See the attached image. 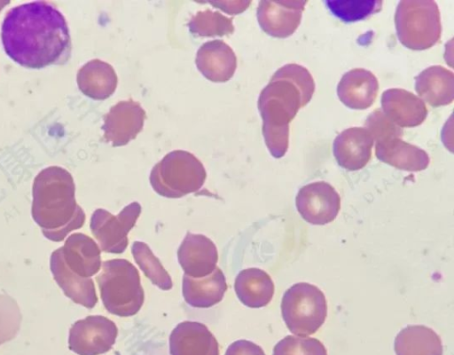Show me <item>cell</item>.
I'll return each instance as SVG.
<instances>
[{
	"instance_id": "obj_18",
	"label": "cell",
	"mask_w": 454,
	"mask_h": 355,
	"mask_svg": "<svg viewBox=\"0 0 454 355\" xmlns=\"http://www.w3.org/2000/svg\"><path fill=\"white\" fill-rule=\"evenodd\" d=\"M379 88L378 79L371 71L357 67L342 75L337 94L348 107L363 110L374 103Z\"/></svg>"
},
{
	"instance_id": "obj_35",
	"label": "cell",
	"mask_w": 454,
	"mask_h": 355,
	"mask_svg": "<svg viewBox=\"0 0 454 355\" xmlns=\"http://www.w3.org/2000/svg\"><path fill=\"white\" fill-rule=\"evenodd\" d=\"M8 4H10V1H0V11Z\"/></svg>"
},
{
	"instance_id": "obj_12",
	"label": "cell",
	"mask_w": 454,
	"mask_h": 355,
	"mask_svg": "<svg viewBox=\"0 0 454 355\" xmlns=\"http://www.w3.org/2000/svg\"><path fill=\"white\" fill-rule=\"evenodd\" d=\"M306 1H260L257 20L268 35L278 38L292 36L298 28Z\"/></svg>"
},
{
	"instance_id": "obj_16",
	"label": "cell",
	"mask_w": 454,
	"mask_h": 355,
	"mask_svg": "<svg viewBox=\"0 0 454 355\" xmlns=\"http://www.w3.org/2000/svg\"><path fill=\"white\" fill-rule=\"evenodd\" d=\"M199 71L209 81H229L237 68V57L233 50L223 40H212L203 43L195 59Z\"/></svg>"
},
{
	"instance_id": "obj_32",
	"label": "cell",
	"mask_w": 454,
	"mask_h": 355,
	"mask_svg": "<svg viewBox=\"0 0 454 355\" xmlns=\"http://www.w3.org/2000/svg\"><path fill=\"white\" fill-rule=\"evenodd\" d=\"M21 314L16 301L0 295V343L12 338L20 328Z\"/></svg>"
},
{
	"instance_id": "obj_15",
	"label": "cell",
	"mask_w": 454,
	"mask_h": 355,
	"mask_svg": "<svg viewBox=\"0 0 454 355\" xmlns=\"http://www.w3.org/2000/svg\"><path fill=\"white\" fill-rule=\"evenodd\" d=\"M171 355H219L218 342L202 323L183 321L169 336Z\"/></svg>"
},
{
	"instance_id": "obj_7",
	"label": "cell",
	"mask_w": 454,
	"mask_h": 355,
	"mask_svg": "<svg viewBox=\"0 0 454 355\" xmlns=\"http://www.w3.org/2000/svg\"><path fill=\"white\" fill-rule=\"evenodd\" d=\"M281 312L291 333L301 336L312 335L325 320V296L314 285L307 282L296 283L285 292Z\"/></svg>"
},
{
	"instance_id": "obj_5",
	"label": "cell",
	"mask_w": 454,
	"mask_h": 355,
	"mask_svg": "<svg viewBox=\"0 0 454 355\" xmlns=\"http://www.w3.org/2000/svg\"><path fill=\"white\" fill-rule=\"evenodd\" d=\"M206 178V170L194 154L184 150H175L153 166L150 184L163 197L181 198L198 192Z\"/></svg>"
},
{
	"instance_id": "obj_28",
	"label": "cell",
	"mask_w": 454,
	"mask_h": 355,
	"mask_svg": "<svg viewBox=\"0 0 454 355\" xmlns=\"http://www.w3.org/2000/svg\"><path fill=\"white\" fill-rule=\"evenodd\" d=\"M233 19L209 9L199 11L189 20L191 33L199 36H223L234 32Z\"/></svg>"
},
{
	"instance_id": "obj_19",
	"label": "cell",
	"mask_w": 454,
	"mask_h": 355,
	"mask_svg": "<svg viewBox=\"0 0 454 355\" xmlns=\"http://www.w3.org/2000/svg\"><path fill=\"white\" fill-rule=\"evenodd\" d=\"M50 267L55 281L68 298L89 309L96 305L98 296L92 279L72 272L63 259L61 248L51 253Z\"/></svg>"
},
{
	"instance_id": "obj_13",
	"label": "cell",
	"mask_w": 454,
	"mask_h": 355,
	"mask_svg": "<svg viewBox=\"0 0 454 355\" xmlns=\"http://www.w3.org/2000/svg\"><path fill=\"white\" fill-rule=\"evenodd\" d=\"M177 259L184 274L206 277L217 267V248L207 236L188 232L178 248Z\"/></svg>"
},
{
	"instance_id": "obj_1",
	"label": "cell",
	"mask_w": 454,
	"mask_h": 355,
	"mask_svg": "<svg viewBox=\"0 0 454 355\" xmlns=\"http://www.w3.org/2000/svg\"><path fill=\"white\" fill-rule=\"evenodd\" d=\"M1 40L5 53L29 68L65 63L71 53L67 20L53 4L46 1L10 9L2 23Z\"/></svg>"
},
{
	"instance_id": "obj_33",
	"label": "cell",
	"mask_w": 454,
	"mask_h": 355,
	"mask_svg": "<svg viewBox=\"0 0 454 355\" xmlns=\"http://www.w3.org/2000/svg\"><path fill=\"white\" fill-rule=\"evenodd\" d=\"M224 355H265V353L253 342L238 340L229 345Z\"/></svg>"
},
{
	"instance_id": "obj_11",
	"label": "cell",
	"mask_w": 454,
	"mask_h": 355,
	"mask_svg": "<svg viewBox=\"0 0 454 355\" xmlns=\"http://www.w3.org/2000/svg\"><path fill=\"white\" fill-rule=\"evenodd\" d=\"M145 111L132 99L114 105L104 115V139L113 146H122L136 138L142 130Z\"/></svg>"
},
{
	"instance_id": "obj_14",
	"label": "cell",
	"mask_w": 454,
	"mask_h": 355,
	"mask_svg": "<svg viewBox=\"0 0 454 355\" xmlns=\"http://www.w3.org/2000/svg\"><path fill=\"white\" fill-rule=\"evenodd\" d=\"M372 146V137L365 128L351 127L335 138L333 153L340 167L358 170L371 160Z\"/></svg>"
},
{
	"instance_id": "obj_17",
	"label": "cell",
	"mask_w": 454,
	"mask_h": 355,
	"mask_svg": "<svg viewBox=\"0 0 454 355\" xmlns=\"http://www.w3.org/2000/svg\"><path fill=\"white\" fill-rule=\"evenodd\" d=\"M382 112L399 127H416L427 118V108L418 96L403 89L392 88L381 95Z\"/></svg>"
},
{
	"instance_id": "obj_10",
	"label": "cell",
	"mask_w": 454,
	"mask_h": 355,
	"mask_svg": "<svg viewBox=\"0 0 454 355\" xmlns=\"http://www.w3.org/2000/svg\"><path fill=\"white\" fill-rule=\"evenodd\" d=\"M296 208L301 217L312 225L333 222L340 209V197L336 190L325 181L302 186L296 195Z\"/></svg>"
},
{
	"instance_id": "obj_23",
	"label": "cell",
	"mask_w": 454,
	"mask_h": 355,
	"mask_svg": "<svg viewBox=\"0 0 454 355\" xmlns=\"http://www.w3.org/2000/svg\"><path fill=\"white\" fill-rule=\"evenodd\" d=\"M377 158L390 166L406 171H420L429 165L428 154L419 146L402 138H389L375 145Z\"/></svg>"
},
{
	"instance_id": "obj_27",
	"label": "cell",
	"mask_w": 454,
	"mask_h": 355,
	"mask_svg": "<svg viewBox=\"0 0 454 355\" xmlns=\"http://www.w3.org/2000/svg\"><path fill=\"white\" fill-rule=\"evenodd\" d=\"M131 253L136 263L153 285L162 290L172 288L171 277L146 243L134 241Z\"/></svg>"
},
{
	"instance_id": "obj_24",
	"label": "cell",
	"mask_w": 454,
	"mask_h": 355,
	"mask_svg": "<svg viewBox=\"0 0 454 355\" xmlns=\"http://www.w3.org/2000/svg\"><path fill=\"white\" fill-rule=\"evenodd\" d=\"M76 81L79 90L85 96L97 100L112 96L118 83L114 67L98 59L85 63L78 70Z\"/></svg>"
},
{
	"instance_id": "obj_3",
	"label": "cell",
	"mask_w": 454,
	"mask_h": 355,
	"mask_svg": "<svg viewBox=\"0 0 454 355\" xmlns=\"http://www.w3.org/2000/svg\"><path fill=\"white\" fill-rule=\"evenodd\" d=\"M310 98L291 79L275 72L258 99L265 144L275 158L283 157L289 145V123Z\"/></svg>"
},
{
	"instance_id": "obj_31",
	"label": "cell",
	"mask_w": 454,
	"mask_h": 355,
	"mask_svg": "<svg viewBox=\"0 0 454 355\" xmlns=\"http://www.w3.org/2000/svg\"><path fill=\"white\" fill-rule=\"evenodd\" d=\"M364 128L375 143L389 138H402L403 130L393 122L381 109L372 111L366 118Z\"/></svg>"
},
{
	"instance_id": "obj_26",
	"label": "cell",
	"mask_w": 454,
	"mask_h": 355,
	"mask_svg": "<svg viewBox=\"0 0 454 355\" xmlns=\"http://www.w3.org/2000/svg\"><path fill=\"white\" fill-rule=\"evenodd\" d=\"M396 355H442L440 336L423 325H409L395 336Z\"/></svg>"
},
{
	"instance_id": "obj_8",
	"label": "cell",
	"mask_w": 454,
	"mask_h": 355,
	"mask_svg": "<svg viewBox=\"0 0 454 355\" xmlns=\"http://www.w3.org/2000/svg\"><path fill=\"white\" fill-rule=\"evenodd\" d=\"M141 213V205L131 202L114 216L104 209H96L90 218V231L99 244L100 250L121 254L128 247V233L136 225Z\"/></svg>"
},
{
	"instance_id": "obj_22",
	"label": "cell",
	"mask_w": 454,
	"mask_h": 355,
	"mask_svg": "<svg viewBox=\"0 0 454 355\" xmlns=\"http://www.w3.org/2000/svg\"><path fill=\"white\" fill-rule=\"evenodd\" d=\"M415 90L432 106H446L454 99V74L442 66H432L415 77Z\"/></svg>"
},
{
	"instance_id": "obj_4",
	"label": "cell",
	"mask_w": 454,
	"mask_h": 355,
	"mask_svg": "<svg viewBox=\"0 0 454 355\" xmlns=\"http://www.w3.org/2000/svg\"><path fill=\"white\" fill-rule=\"evenodd\" d=\"M101 265L96 280L106 310L120 317L137 314L145 301L137 269L121 258L104 261Z\"/></svg>"
},
{
	"instance_id": "obj_34",
	"label": "cell",
	"mask_w": 454,
	"mask_h": 355,
	"mask_svg": "<svg viewBox=\"0 0 454 355\" xmlns=\"http://www.w3.org/2000/svg\"><path fill=\"white\" fill-rule=\"evenodd\" d=\"M207 3L233 15L242 12L251 4L250 1H215Z\"/></svg>"
},
{
	"instance_id": "obj_20",
	"label": "cell",
	"mask_w": 454,
	"mask_h": 355,
	"mask_svg": "<svg viewBox=\"0 0 454 355\" xmlns=\"http://www.w3.org/2000/svg\"><path fill=\"white\" fill-rule=\"evenodd\" d=\"M61 248L67 266L77 275L90 278L101 267V250L88 235L75 233L67 237Z\"/></svg>"
},
{
	"instance_id": "obj_2",
	"label": "cell",
	"mask_w": 454,
	"mask_h": 355,
	"mask_svg": "<svg viewBox=\"0 0 454 355\" xmlns=\"http://www.w3.org/2000/svg\"><path fill=\"white\" fill-rule=\"evenodd\" d=\"M32 217L50 241H61L72 231L81 228L85 213L75 201L72 175L59 166L41 170L33 183Z\"/></svg>"
},
{
	"instance_id": "obj_30",
	"label": "cell",
	"mask_w": 454,
	"mask_h": 355,
	"mask_svg": "<svg viewBox=\"0 0 454 355\" xmlns=\"http://www.w3.org/2000/svg\"><path fill=\"white\" fill-rule=\"evenodd\" d=\"M273 355H327V352L316 338L287 335L274 346Z\"/></svg>"
},
{
	"instance_id": "obj_9",
	"label": "cell",
	"mask_w": 454,
	"mask_h": 355,
	"mask_svg": "<svg viewBox=\"0 0 454 355\" xmlns=\"http://www.w3.org/2000/svg\"><path fill=\"white\" fill-rule=\"evenodd\" d=\"M118 329L114 321L102 315H91L75 321L69 330V348L80 355H98L115 343Z\"/></svg>"
},
{
	"instance_id": "obj_21",
	"label": "cell",
	"mask_w": 454,
	"mask_h": 355,
	"mask_svg": "<svg viewBox=\"0 0 454 355\" xmlns=\"http://www.w3.org/2000/svg\"><path fill=\"white\" fill-rule=\"evenodd\" d=\"M226 290L225 276L218 267L206 277L192 278L186 274L183 276V296L192 307H212L223 300Z\"/></svg>"
},
{
	"instance_id": "obj_25",
	"label": "cell",
	"mask_w": 454,
	"mask_h": 355,
	"mask_svg": "<svg viewBox=\"0 0 454 355\" xmlns=\"http://www.w3.org/2000/svg\"><path fill=\"white\" fill-rule=\"evenodd\" d=\"M234 289L244 305L261 308L266 306L272 299L274 283L266 272L259 268H247L237 275Z\"/></svg>"
},
{
	"instance_id": "obj_6",
	"label": "cell",
	"mask_w": 454,
	"mask_h": 355,
	"mask_svg": "<svg viewBox=\"0 0 454 355\" xmlns=\"http://www.w3.org/2000/svg\"><path fill=\"white\" fill-rule=\"evenodd\" d=\"M395 24L400 43L413 51L429 49L441 38L440 11L434 1H400L395 10Z\"/></svg>"
},
{
	"instance_id": "obj_29",
	"label": "cell",
	"mask_w": 454,
	"mask_h": 355,
	"mask_svg": "<svg viewBox=\"0 0 454 355\" xmlns=\"http://www.w3.org/2000/svg\"><path fill=\"white\" fill-rule=\"evenodd\" d=\"M330 12L344 22L363 20L381 10L379 0H327Z\"/></svg>"
}]
</instances>
